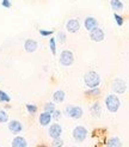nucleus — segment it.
<instances>
[{"mask_svg":"<svg viewBox=\"0 0 129 147\" xmlns=\"http://www.w3.org/2000/svg\"><path fill=\"white\" fill-rule=\"evenodd\" d=\"M100 76L95 71H89L85 73L84 76V84L87 89H91V87H98L100 85Z\"/></svg>","mask_w":129,"mask_h":147,"instance_id":"1","label":"nucleus"},{"mask_svg":"<svg viewBox=\"0 0 129 147\" xmlns=\"http://www.w3.org/2000/svg\"><path fill=\"white\" fill-rule=\"evenodd\" d=\"M104 104H105V108H106L108 111L115 114V113H117L118 109L121 108V100L115 93H111V94H108L105 97Z\"/></svg>","mask_w":129,"mask_h":147,"instance_id":"2","label":"nucleus"},{"mask_svg":"<svg viewBox=\"0 0 129 147\" xmlns=\"http://www.w3.org/2000/svg\"><path fill=\"white\" fill-rule=\"evenodd\" d=\"M59 62L61 66L63 67H69L74 63V54L72 53L71 50H67L64 49L60 53V56H59Z\"/></svg>","mask_w":129,"mask_h":147,"instance_id":"3","label":"nucleus"},{"mask_svg":"<svg viewBox=\"0 0 129 147\" xmlns=\"http://www.w3.org/2000/svg\"><path fill=\"white\" fill-rule=\"evenodd\" d=\"M63 113H64V115H66V116L71 117V119H73V120L81 119L83 115H84L83 109L80 107H78V105H68V107L64 108Z\"/></svg>","mask_w":129,"mask_h":147,"instance_id":"4","label":"nucleus"},{"mask_svg":"<svg viewBox=\"0 0 129 147\" xmlns=\"http://www.w3.org/2000/svg\"><path fill=\"white\" fill-rule=\"evenodd\" d=\"M111 91L115 94H123L127 91V83L122 78H116L111 83Z\"/></svg>","mask_w":129,"mask_h":147,"instance_id":"5","label":"nucleus"},{"mask_svg":"<svg viewBox=\"0 0 129 147\" xmlns=\"http://www.w3.org/2000/svg\"><path fill=\"white\" fill-rule=\"evenodd\" d=\"M87 128L84 127V126H77L73 131H72V136H73V139L77 141V142H83L85 141V139L87 138Z\"/></svg>","mask_w":129,"mask_h":147,"instance_id":"6","label":"nucleus"},{"mask_svg":"<svg viewBox=\"0 0 129 147\" xmlns=\"http://www.w3.org/2000/svg\"><path fill=\"white\" fill-rule=\"evenodd\" d=\"M90 38H91V41L97 42V43L98 42H103L104 38H105V32H104L103 29H100L99 26H97V28L93 29V30L90 31Z\"/></svg>","mask_w":129,"mask_h":147,"instance_id":"7","label":"nucleus"},{"mask_svg":"<svg viewBox=\"0 0 129 147\" xmlns=\"http://www.w3.org/2000/svg\"><path fill=\"white\" fill-rule=\"evenodd\" d=\"M48 134L52 139H56V138H60L62 134V127L61 124H59L57 122L53 123V124H49V129H48Z\"/></svg>","mask_w":129,"mask_h":147,"instance_id":"8","label":"nucleus"},{"mask_svg":"<svg viewBox=\"0 0 129 147\" xmlns=\"http://www.w3.org/2000/svg\"><path fill=\"white\" fill-rule=\"evenodd\" d=\"M66 30L71 34H75L80 30V22L77 18H71L66 23Z\"/></svg>","mask_w":129,"mask_h":147,"instance_id":"9","label":"nucleus"},{"mask_svg":"<svg viewBox=\"0 0 129 147\" xmlns=\"http://www.w3.org/2000/svg\"><path fill=\"white\" fill-rule=\"evenodd\" d=\"M7 128H9V130L12 134L18 135L22 133V130H23V124H22V122H19L18 120H11V121H9Z\"/></svg>","mask_w":129,"mask_h":147,"instance_id":"10","label":"nucleus"},{"mask_svg":"<svg viewBox=\"0 0 129 147\" xmlns=\"http://www.w3.org/2000/svg\"><path fill=\"white\" fill-rule=\"evenodd\" d=\"M99 24H98V20L95 18V17H92V16H89V17H86L85 20H84V26L85 29L87 30L89 32L91 30H93L95 28H97Z\"/></svg>","mask_w":129,"mask_h":147,"instance_id":"11","label":"nucleus"},{"mask_svg":"<svg viewBox=\"0 0 129 147\" xmlns=\"http://www.w3.org/2000/svg\"><path fill=\"white\" fill-rule=\"evenodd\" d=\"M37 48H38L37 41L31 40V38L25 40V42H24V49H25L26 53H35V51L37 50Z\"/></svg>","mask_w":129,"mask_h":147,"instance_id":"12","label":"nucleus"},{"mask_svg":"<svg viewBox=\"0 0 129 147\" xmlns=\"http://www.w3.org/2000/svg\"><path fill=\"white\" fill-rule=\"evenodd\" d=\"M102 111H103V108H102V105H100L99 102H95V103L91 104L90 113L93 117H100L102 116Z\"/></svg>","mask_w":129,"mask_h":147,"instance_id":"13","label":"nucleus"},{"mask_svg":"<svg viewBox=\"0 0 129 147\" xmlns=\"http://www.w3.org/2000/svg\"><path fill=\"white\" fill-rule=\"evenodd\" d=\"M52 114H49V113H44L43 111L40 116H38V122L42 127H47L49 126L50 123H52Z\"/></svg>","mask_w":129,"mask_h":147,"instance_id":"14","label":"nucleus"},{"mask_svg":"<svg viewBox=\"0 0 129 147\" xmlns=\"http://www.w3.org/2000/svg\"><path fill=\"white\" fill-rule=\"evenodd\" d=\"M11 147H28V141L25 138L20 135H16L11 142Z\"/></svg>","mask_w":129,"mask_h":147,"instance_id":"15","label":"nucleus"},{"mask_svg":"<svg viewBox=\"0 0 129 147\" xmlns=\"http://www.w3.org/2000/svg\"><path fill=\"white\" fill-rule=\"evenodd\" d=\"M110 7L114 12L118 13L120 11H123L124 9V4L122 0H110Z\"/></svg>","mask_w":129,"mask_h":147,"instance_id":"16","label":"nucleus"},{"mask_svg":"<svg viewBox=\"0 0 129 147\" xmlns=\"http://www.w3.org/2000/svg\"><path fill=\"white\" fill-rule=\"evenodd\" d=\"M64 98H66V93H64V91L62 90H56L54 93H53V102L55 103H62L64 100Z\"/></svg>","mask_w":129,"mask_h":147,"instance_id":"17","label":"nucleus"},{"mask_svg":"<svg viewBox=\"0 0 129 147\" xmlns=\"http://www.w3.org/2000/svg\"><path fill=\"white\" fill-rule=\"evenodd\" d=\"M122 141L118 136H112L106 142V147H122Z\"/></svg>","mask_w":129,"mask_h":147,"instance_id":"18","label":"nucleus"},{"mask_svg":"<svg viewBox=\"0 0 129 147\" xmlns=\"http://www.w3.org/2000/svg\"><path fill=\"white\" fill-rule=\"evenodd\" d=\"M100 94V89L99 87H91V89H87L85 91V96L92 98V97H97Z\"/></svg>","mask_w":129,"mask_h":147,"instance_id":"19","label":"nucleus"},{"mask_svg":"<svg viewBox=\"0 0 129 147\" xmlns=\"http://www.w3.org/2000/svg\"><path fill=\"white\" fill-rule=\"evenodd\" d=\"M55 109H56V104H55L54 102H47L46 104H44V107H43V111L52 114Z\"/></svg>","mask_w":129,"mask_h":147,"instance_id":"20","label":"nucleus"},{"mask_svg":"<svg viewBox=\"0 0 129 147\" xmlns=\"http://www.w3.org/2000/svg\"><path fill=\"white\" fill-rule=\"evenodd\" d=\"M114 20H115V23H116L118 26H122V25L124 24V17L121 16L120 13L114 12Z\"/></svg>","mask_w":129,"mask_h":147,"instance_id":"21","label":"nucleus"},{"mask_svg":"<svg viewBox=\"0 0 129 147\" xmlns=\"http://www.w3.org/2000/svg\"><path fill=\"white\" fill-rule=\"evenodd\" d=\"M10 102H11L10 94L3 90H0V103H10Z\"/></svg>","mask_w":129,"mask_h":147,"instance_id":"22","label":"nucleus"},{"mask_svg":"<svg viewBox=\"0 0 129 147\" xmlns=\"http://www.w3.org/2000/svg\"><path fill=\"white\" fill-rule=\"evenodd\" d=\"M56 42H60V43H66L67 41V35L66 32H63V31H59L56 34Z\"/></svg>","mask_w":129,"mask_h":147,"instance_id":"23","label":"nucleus"},{"mask_svg":"<svg viewBox=\"0 0 129 147\" xmlns=\"http://www.w3.org/2000/svg\"><path fill=\"white\" fill-rule=\"evenodd\" d=\"M49 48L53 55H56V40L55 37H50L49 40Z\"/></svg>","mask_w":129,"mask_h":147,"instance_id":"24","label":"nucleus"},{"mask_svg":"<svg viewBox=\"0 0 129 147\" xmlns=\"http://www.w3.org/2000/svg\"><path fill=\"white\" fill-rule=\"evenodd\" d=\"M6 122H9V114L5 110L0 109V123H6Z\"/></svg>","mask_w":129,"mask_h":147,"instance_id":"25","label":"nucleus"},{"mask_svg":"<svg viewBox=\"0 0 129 147\" xmlns=\"http://www.w3.org/2000/svg\"><path fill=\"white\" fill-rule=\"evenodd\" d=\"M53 147H63V145H64V141L61 139V136L60 138H56V139H53Z\"/></svg>","mask_w":129,"mask_h":147,"instance_id":"26","label":"nucleus"},{"mask_svg":"<svg viewBox=\"0 0 129 147\" xmlns=\"http://www.w3.org/2000/svg\"><path fill=\"white\" fill-rule=\"evenodd\" d=\"M25 108H26V111L29 114H36L37 113V109H38L37 105H35V104H26Z\"/></svg>","mask_w":129,"mask_h":147,"instance_id":"27","label":"nucleus"},{"mask_svg":"<svg viewBox=\"0 0 129 147\" xmlns=\"http://www.w3.org/2000/svg\"><path fill=\"white\" fill-rule=\"evenodd\" d=\"M38 32H40L41 36H43V37H49V36H52L54 34V30H46V29H40Z\"/></svg>","mask_w":129,"mask_h":147,"instance_id":"28","label":"nucleus"},{"mask_svg":"<svg viewBox=\"0 0 129 147\" xmlns=\"http://www.w3.org/2000/svg\"><path fill=\"white\" fill-rule=\"evenodd\" d=\"M61 110H59V109H55L54 111L52 113V119L53 120H55V121H57V120H60V117H61Z\"/></svg>","mask_w":129,"mask_h":147,"instance_id":"29","label":"nucleus"},{"mask_svg":"<svg viewBox=\"0 0 129 147\" xmlns=\"http://www.w3.org/2000/svg\"><path fill=\"white\" fill-rule=\"evenodd\" d=\"M1 6L4 7V9H11L12 7V1L11 0H1Z\"/></svg>","mask_w":129,"mask_h":147,"instance_id":"30","label":"nucleus"},{"mask_svg":"<svg viewBox=\"0 0 129 147\" xmlns=\"http://www.w3.org/2000/svg\"><path fill=\"white\" fill-rule=\"evenodd\" d=\"M38 147H48V146H46V145H40Z\"/></svg>","mask_w":129,"mask_h":147,"instance_id":"31","label":"nucleus"},{"mask_svg":"<svg viewBox=\"0 0 129 147\" xmlns=\"http://www.w3.org/2000/svg\"><path fill=\"white\" fill-rule=\"evenodd\" d=\"M72 147H77V146H72Z\"/></svg>","mask_w":129,"mask_h":147,"instance_id":"32","label":"nucleus"}]
</instances>
